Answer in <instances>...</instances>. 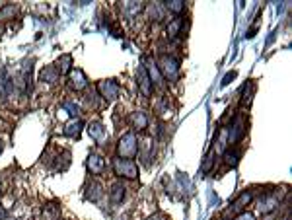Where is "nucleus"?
I'll use <instances>...</instances> for the list:
<instances>
[{"label": "nucleus", "mask_w": 292, "mask_h": 220, "mask_svg": "<svg viewBox=\"0 0 292 220\" xmlns=\"http://www.w3.org/2000/svg\"><path fill=\"white\" fill-rule=\"evenodd\" d=\"M138 152V138L136 134L130 130V132H125L119 142H117V158H123V160H130L134 158Z\"/></svg>", "instance_id": "obj_1"}, {"label": "nucleus", "mask_w": 292, "mask_h": 220, "mask_svg": "<svg viewBox=\"0 0 292 220\" xmlns=\"http://www.w3.org/2000/svg\"><path fill=\"white\" fill-rule=\"evenodd\" d=\"M158 70H160V74H162V78H168L170 82H176L178 78H180V60L176 58V56L172 55H166L162 56L160 60H158Z\"/></svg>", "instance_id": "obj_2"}, {"label": "nucleus", "mask_w": 292, "mask_h": 220, "mask_svg": "<svg viewBox=\"0 0 292 220\" xmlns=\"http://www.w3.org/2000/svg\"><path fill=\"white\" fill-rule=\"evenodd\" d=\"M113 170L119 178H127V180H136L138 178V168L134 164V160H123V158H117L113 162Z\"/></svg>", "instance_id": "obj_3"}, {"label": "nucleus", "mask_w": 292, "mask_h": 220, "mask_svg": "<svg viewBox=\"0 0 292 220\" xmlns=\"http://www.w3.org/2000/svg\"><path fill=\"white\" fill-rule=\"evenodd\" d=\"M98 90H100V96L106 100V102H113V100H117L119 98V92H121V88H119V82L117 80H102L100 84H98Z\"/></svg>", "instance_id": "obj_4"}, {"label": "nucleus", "mask_w": 292, "mask_h": 220, "mask_svg": "<svg viewBox=\"0 0 292 220\" xmlns=\"http://www.w3.org/2000/svg\"><path fill=\"white\" fill-rule=\"evenodd\" d=\"M228 128V140L230 142H238L244 134H246V119H244V115H236L234 119H232V123H230V127Z\"/></svg>", "instance_id": "obj_5"}, {"label": "nucleus", "mask_w": 292, "mask_h": 220, "mask_svg": "<svg viewBox=\"0 0 292 220\" xmlns=\"http://www.w3.org/2000/svg\"><path fill=\"white\" fill-rule=\"evenodd\" d=\"M86 168H88V172H90L92 176H102V174L106 172V158H104L102 154L92 152L90 156H88Z\"/></svg>", "instance_id": "obj_6"}, {"label": "nucleus", "mask_w": 292, "mask_h": 220, "mask_svg": "<svg viewBox=\"0 0 292 220\" xmlns=\"http://www.w3.org/2000/svg\"><path fill=\"white\" fill-rule=\"evenodd\" d=\"M68 78H70V88L76 90V92H80V90H84L88 86V78H86L84 70H80V68H70Z\"/></svg>", "instance_id": "obj_7"}, {"label": "nucleus", "mask_w": 292, "mask_h": 220, "mask_svg": "<svg viewBox=\"0 0 292 220\" xmlns=\"http://www.w3.org/2000/svg\"><path fill=\"white\" fill-rule=\"evenodd\" d=\"M276 204H278V199L274 197L273 193H265V195L259 197V201H257V208H259L261 214H267V212H271V210L276 208Z\"/></svg>", "instance_id": "obj_8"}, {"label": "nucleus", "mask_w": 292, "mask_h": 220, "mask_svg": "<svg viewBox=\"0 0 292 220\" xmlns=\"http://www.w3.org/2000/svg\"><path fill=\"white\" fill-rule=\"evenodd\" d=\"M252 199H254V193H252V191H246V193H242L236 201L232 202V206H230L228 214L232 216V214H240V212H244V208H246V206L252 202Z\"/></svg>", "instance_id": "obj_9"}, {"label": "nucleus", "mask_w": 292, "mask_h": 220, "mask_svg": "<svg viewBox=\"0 0 292 220\" xmlns=\"http://www.w3.org/2000/svg\"><path fill=\"white\" fill-rule=\"evenodd\" d=\"M136 84H138V88H140V92L142 96H150L152 94V82H150V78H148V74H146L144 66H138V70H136Z\"/></svg>", "instance_id": "obj_10"}, {"label": "nucleus", "mask_w": 292, "mask_h": 220, "mask_svg": "<svg viewBox=\"0 0 292 220\" xmlns=\"http://www.w3.org/2000/svg\"><path fill=\"white\" fill-rule=\"evenodd\" d=\"M88 134H90L94 140H98L100 144H104V142H106V138H108L106 127H104V123H100V121H94V123L88 125Z\"/></svg>", "instance_id": "obj_11"}, {"label": "nucleus", "mask_w": 292, "mask_h": 220, "mask_svg": "<svg viewBox=\"0 0 292 220\" xmlns=\"http://www.w3.org/2000/svg\"><path fill=\"white\" fill-rule=\"evenodd\" d=\"M140 158H142V162H144L146 166L150 164V156L154 154V140L152 138H144L142 142H138V152H136Z\"/></svg>", "instance_id": "obj_12"}, {"label": "nucleus", "mask_w": 292, "mask_h": 220, "mask_svg": "<svg viewBox=\"0 0 292 220\" xmlns=\"http://www.w3.org/2000/svg\"><path fill=\"white\" fill-rule=\"evenodd\" d=\"M146 62V74H148V78H150V82H152V86L156 84V86H162V74H160V70H158V66H156V62L154 60H148V58H144Z\"/></svg>", "instance_id": "obj_13"}, {"label": "nucleus", "mask_w": 292, "mask_h": 220, "mask_svg": "<svg viewBox=\"0 0 292 220\" xmlns=\"http://www.w3.org/2000/svg\"><path fill=\"white\" fill-rule=\"evenodd\" d=\"M102 195H104V185L96 184V182L86 185V199L88 201L100 202L102 201Z\"/></svg>", "instance_id": "obj_14"}, {"label": "nucleus", "mask_w": 292, "mask_h": 220, "mask_svg": "<svg viewBox=\"0 0 292 220\" xmlns=\"http://www.w3.org/2000/svg\"><path fill=\"white\" fill-rule=\"evenodd\" d=\"M125 185L121 184V182H115V184L111 185V189H110V199L113 204H119V202L125 199Z\"/></svg>", "instance_id": "obj_15"}, {"label": "nucleus", "mask_w": 292, "mask_h": 220, "mask_svg": "<svg viewBox=\"0 0 292 220\" xmlns=\"http://www.w3.org/2000/svg\"><path fill=\"white\" fill-rule=\"evenodd\" d=\"M130 123H132V127L136 128V130H144L148 127V115H146L144 111H134L132 117H130Z\"/></svg>", "instance_id": "obj_16"}, {"label": "nucleus", "mask_w": 292, "mask_h": 220, "mask_svg": "<svg viewBox=\"0 0 292 220\" xmlns=\"http://www.w3.org/2000/svg\"><path fill=\"white\" fill-rule=\"evenodd\" d=\"M82 128H84V121L74 119V121H70V123L64 127V134H66V136H72V138H78L80 132H82Z\"/></svg>", "instance_id": "obj_17"}, {"label": "nucleus", "mask_w": 292, "mask_h": 220, "mask_svg": "<svg viewBox=\"0 0 292 220\" xmlns=\"http://www.w3.org/2000/svg\"><path fill=\"white\" fill-rule=\"evenodd\" d=\"M144 10V4L142 2H125L123 4V12L127 14V16H136V14H140Z\"/></svg>", "instance_id": "obj_18"}, {"label": "nucleus", "mask_w": 292, "mask_h": 220, "mask_svg": "<svg viewBox=\"0 0 292 220\" xmlns=\"http://www.w3.org/2000/svg\"><path fill=\"white\" fill-rule=\"evenodd\" d=\"M240 156H242V152H240L238 148H234V150H228V152L224 154V162H226L228 168H236V166L240 164Z\"/></svg>", "instance_id": "obj_19"}, {"label": "nucleus", "mask_w": 292, "mask_h": 220, "mask_svg": "<svg viewBox=\"0 0 292 220\" xmlns=\"http://www.w3.org/2000/svg\"><path fill=\"white\" fill-rule=\"evenodd\" d=\"M164 4H160V2H156V4H150V8H148V14H150V18L156 20V22H160V20L164 18Z\"/></svg>", "instance_id": "obj_20"}, {"label": "nucleus", "mask_w": 292, "mask_h": 220, "mask_svg": "<svg viewBox=\"0 0 292 220\" xmlns=\"http://www.w3.org/2000/svg\"><path fill=\"white\" fill-rule=\"evenodd\" d=\"M164 8L168 10V12H172V14H182L183 8H185V2H182V0H168L164 4Z\"/></svg>", "instance_id": "obj_21"}, {"label": "nucleus", "mask_w": 292, "mask_h": 220, "mask_svg": "<svg viewBox=\"0 0 292 220\" xmlns=\"http://www.w3.org/2000/svg\"><path fill=\"white\" fill-rule=\"evenodd\" d=\"M254 92H256V84H254V80H248L246 82V90H244V104L246 106H252V102H254Z\"/></svg>", "instance_id": "obj_22"}, {"label": "nucleus", "mask_w": 292, "mask_h": 220, "mask_svg": "<svg viewBox=\"0 0 292 220\" xmlns=\"http://www.w3.org/2000/svg\"><path fill=\"white\" fill-rule=\"evenodd\" d=\"M70 62H72V56L62 55L58 60H56V64H58V66H55V68L58 70V74L60 72H70Z\"/></svg>", "instance_id": "obj_23"}, {"label": "nucleus", "mask_w": 292, "mask_h": 220, "mask_svg": "<svg viewBox=\"0 0 292 220\" xmlns=\"http://www.w3.org/2000/svg\"><path fill=\"white\" fill-rule=\"evenodd\" d=\"M41 80H45V82H56V80H58V70H56L55 66L43 68V70H41Z\"/></svg>", "instance_id": "obj_24"}, {"label": "nucleus", "mask_w": 292, "mask_h": 220, "mask_svg": "<svg viewBox=\"0 0 292 220\" xmlns=\"http://www.w3.org/2000/svg\"><path fill=\"white\" fill-rule=\"evenodd\" d=\"M182 34V18L174 20L172 24H168V36L170 37H176Z\"/></svg>", "instance_id": "obj_25"}, {"label": "nucleus", "mask_w": 292, "mask_h": 220, "mask_svg": "<svg viewBox=\"0 0 292 220\" xmlns=\"http://www.w3.org/2000/svg\"><path fill=\"white\" fill-rule=\"evenodd\" d=\"M43 218L45 220H56L58 218V204H49L43 210Z\"/></svg>", "instance_id": "obj_26"}, {"label": "nucleus", "mask_w": 292, "mask_h": 220, "mask_svg": "<svg viewBox=\"0 0 292 220\" xmlns=\"http://www.w3.org/2000/svg\"><path fill=\"white\" fill-rule=\"evenodd\" d=\"M226 144H228V128H222L218 132V138H216V150L222 152L226 148Z\"/></svg>", "instance_id": "obj_27"}, {"label": "nucleus", "mask_w": 292, "mask_h": 220, "mask_svg": "<svg viewBox=\"0 0 292 220\" xmlns=\"http://www.w3.org/2000/svg\"><path fill=\"white\" fill-rule=\"evenodd\" d=\"M64 110H66V113L70 115V117H76L78 113H80V110H78V106L74 104V102H64V106H62Z\"/></svg>", "instance_id": "obj_28"}, {"label": "nucleus", "mask_w": 292, "mask_h": 220, "mask_svg": "<svg viewBox=\"0 0 292 220\" xmlns=\"http://www.w3.org/2000/svg\"><path fill=\"white\" fill-rule=\"evenodd\" d=\"M236 70H232V72H228L226 74V76H224V80H222V86H226V84H230V82H232V80H234V78H236Z\"/></svg>", "instance_id": "obj_29"}, {"label": "nucleus", "mask_w": 292, "mask_h": 220, "mask_svg": "<svg viewBox=\"0 0 292 220\" xmlns=\"http://www.w3.org/2000/svg\"><path fill=\"white\" fill-rule=\"evenodd\" d=\"M236 220H256V216L252 212H240L236 214Z\"/></svg>", "instance_id": "obj_30"}, {"label": "nucleus", "mask_w": 292, "mask_h": 220, "mask_svg": "<svg viewBox=\"0 0 292 220\" xmlns=\"http://www.w3.org/2000/svg\"><path fill=\"white\" fill-rule=\"evenodd\" d=\"M4 218H6V208L0 204V220H4Z\"/></svg>", "instance_id": "obj_31"}, {"label": "nucleus", "mask_w": 292, "mask_h": 220, "mask_svg": "<svg viewBox=\"0 0 292 220\" xmlns=\"http://www.w3.org/2000/svg\"><path fill=\"white\" fill-rule=\"evenodd\" d=\"M150 220H164L162 216H154V218H150Z\"/></svg>", "instance_id": "obj_32"}, {"label": "nucleus", "mask_w": 292, "mask_h": 220, "mask_svg": "<svg viewBox=\"0 0 292 220\" xmlns=\"http://www.w3.org/2000/svg\"><path fill=\"white\" fill-rule=\"evenodd\" d=\"M2 150H4V144H2V142H0V154H2Z\"/></svg>", "instance_id": "obj_33"}, {"label": "nucleus", "mask_w": 292, "mask_h": 220, "mask_svg": "<svg viewBox=\"0 0 292 220\" xmlns=\"http://www.w3.org/2000/svg\"><path fill=\"white\" fill-rule=\"evenodd\" d=\"M0 195H2V185H0Z\"/></svg>", "instance_id": "obj_34"}]
</instances>
